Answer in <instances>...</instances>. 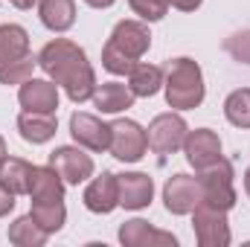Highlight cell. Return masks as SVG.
I'll use <instances>...</instances> for the list:
<instances>
[{
    "label": "cell",
    "instance_id": "cell-1",
    "mask_svg": "<svg viewBox=\"0 0 250 247\" xmlns=\"http://www.w3.org/2000/svg\"><path fill=\"white\" fill-rule=\"evenodd\" d=\"M38 64L44 67V73H50L56 79V84H62L67 90V96L73 102H84L93 96V90H96L93 67L84 59V50H79L73 41H64V38L50 41L41 50Z\"/></svg>",
    "mask_w": 250,
    "mask_h": 247
},
{
    "label": "cell",
    "instance_id": "cell-2",
    "mask_svg": "<svg viewBox=\"0 0 250 247\" xmlns=\"http://www.w3.org/2000/svg\"><path fill=\"white\" fill-rule=\"evenodd\" d=\"M151 47V35L143 23L137 21H123L117 23L111 41L105 44L102 50V64L108 73H117V76H128L137 64H140V56Z\"/></svg>",
    "mask_w": 250,
    "mask_h": 247
},
{
    "label": "cell",
    "instance_id": "cell-3",
    "mask_svg": "<svg viewBox=\"0 0 250 247\" xmlns=\"http://www.w3.org/2000/svg\"><path fill=\"white\" fill-rule=\"evenodd\" d=\"M166 99L172 108H198L204 102V79H201V67L192 59H175L169 67V79H166Z\"/></svg>",
    "mask_w": 250,
    "mask_h": 247
},
{
    "label": "cell",
    "instance_id": "cell-4",
    "mask_svg": "<svg viewBox=\"0 0 250 247\" xmlns=\"http://www.w3.org/2000/svg\"><path fill=\"white\" fill-rule=\"evenodd\" d=\"M201 204L215 206L221 212H227L236 204V192H233V166L218 157L215 163H209L207 169H201Z\"/></svg>",
    "mask_w": 250,
    "mask_h": 247
},
{
    "label": "cell",
    "instance_id": "cell-5",
    "mask_svg": "<svg viewBox=\"0 0 250 247\" xmlns=\"http://www.w3.org/2000/svg\"><path fill=\"white\" fill-rule=\"evenodd\" d=\"M108 151L123 163H137L148 151V137L134 120H117V123H111V148Z\"/></svg>",
    "mask_w": 250,
    "mask_h": 247
},
{
    "label": "cell",
    "instance_id": "cell-6",
    "mask_svg": "<svg viewBox=\"0 0 250 247\" xmlns=\"http://www.w3.org/2000/svg\"><path fill=\"white\" fill-rule=\"evenodd\" d=\"M148 137V148L154 154H172L184 145L187 140V123L178 114H160L146 131Z\"/></svg>",
    "mask_w": 250,
    "mask_h": 247
},
{
    "label": "cell",
    "instance_id": "cell-7",
    "mask_svg": "<svg viewBox=\"0 0 250 247\" xmlns=\"http://www.w3.org/2000/svg\"><path fill=\"white\" fill-rule=\"evenodd\" d=\"M195 236L204 247H224L230 245V227H227V218L221 209L215 206H207V204H198L195 209Z\"/></svg>",
    "mask_w": 250,
    "mask_h": 247
},
{
    "label": "cell",
    "instance_id": "cell-8",
    "mask_svg": "<svg viewBox=\"0 0 250 247\" xmlns=\"http://www.w3.org/2000/svg\"><path fill=\"white\" fill-rule=\"evenodd\" d=\"M50 166L59 172V178H62L64 184H82V181H87V178L93 175V160H90V154H84V151H79V148H70V145L56 148V151L50 154Z\"/></svg>",
    "mask_w": 250,
    "mask_h": 247
},
{
    "label": "cell",
    "instance_id": "cell-9",
    "mask_svg": "<svg viewBox=\"0 0 250 247\" xmlns=\"http://www.w3.org/2000/svg\"><path fill=\"white\" fill-rule=\"evenodd\" d=\"M163 198H166V209L175 212V215H187L192 212L198 204H201V181L198 178H189V175H175L166 189H163Z\"/></svg>",
    "mask_w": 250,
    "mask_h": 247
},
{
    "label": "cell",
    "instance_id": "cell-10",
    "mask_svg": "<svg viewBox=\"0 0 250 247\" xmlns=\"http://www.w3.org/2000/svg\"><path fill=\"white\" fill-rule=\"evenodd\" d=\"M70 134L79 145L90 151H108L111 148V125L99 123L90 114H73L70 117Z\"/></svg>",
    "mask_w": 250,
    "mask_h": 247
},
{
    "label": "cell",
    "instance_id": "cell-11",
    "mask_svg": "<svg viewBox=\"0 0 250 247\" xmlns=\"http://www.w3.org/2000/svg\"><path fill=\"white\" fill-rule=\"evenodd\" d=\"M184 151H187V160L201 172V169H207L209 163H215V160L221 157V140H218V134H212L209 128H198V131L187 134Z\"/></svg>",
    "mask_w": 250,
    "mask_h": 247
},
{
    "label": "cell",
    "instance_id": "cell-12",
    "mask_svg": "<svg viewBox=\"0 0 250 247\" xmlns=\"http://www.w3.org/2000/svg\"><path fill=\"white\" fill-rule=\"evenodd\" d=\"M18 99H21L23 111H32V114H56V108H59V87L53 82L26 79L21 84Z\"/></svg>",
    "mask_w": 250,
    "mask_h": 247
},
{
    "label": "cell",
    "instance_id": "cell-13",
    "mask_svg": "<svg viewBox=\"0 0 250 247\" xmlns=\"http://www.w3.org/2000/svg\"><path fill=\"white\" fill-rule=\"evenodd\" d=\"M84 206L90 212H111L114 206H120V186H117V175L102 172L99 178H93L90 186L84 189Z\"/></svg>",
    "mask_w": 250,
    "mask_h": 247
},
{
    "label": "cell",
    "instance_id": "cell-14",
    "mask_svg": "<svg viewBox=\"0 0 250 247\" xmlns=\"http://www.w3.org/2000/svg\"><path fill=\"white\" fill-rule=\"evenodd\" d=\"M117 186H120V204H123L125 209H143V206H148L151 192H154L151 178L143 175V172H131V175L117 178Z\"/></svg>",
    "mask_w": 250,
    "mask_h": 247
},
{
    "label": "cell",
    "instance_id": "cell-15",
    "mask_svg": "<svg viewBox=\"0 0 250 247\" xmlns=\"http://www.w3.org/2000/svg\"><path fill=\"white\" fill-rule=\"evenodd\" d=\"M90 99L102 114H120V111L134 105V90L128 84H120V82H108V84L96 87Z\"/></svg>",
    "mask_w": 250,
    "mask_h": 247
},
{
    "label": "cell",
    "instance_id": "cell-16",
    "mask_svg": "<svg viewBox=\"0 0 250 247\" xmlns=\"http://www.w3.org/2000/svg\"><path fill=\"white\" fill-rule=\"evenodd\" d=\"M29 195H32V204H44V201H62L64 198V186L62 178L53 166L41 169L35 166L32 169V181H29Z\"/></svg>",
    "mask_w": 250,
    "mask_h": 247
},
{
    "label": "cell",
    "instance_id": "cell-17",
    "mask_svg": "<svg viewBox=\"0 0 250 247\" xmlns=\"http://www.w3.org/2000/svg\"><path fill=\"white\" fill-rule=\"evenodd\" d=\"M18 131L26 143H47L56 134V114H32L23 111L18 117Z\"/></svg>",
    "mask_w": 250,
    "mask_h": 247
},
{
    "label": "cell",
    "instance_id": "cell-18",
    "mask_svg": "<svg viewBox=\"0 0 250 247\" xmlns=\"http://www.w3.org/2000/svg\"><path fill=\"white\" fill-rule=\"evenodd\" d=\"M76 21V6L73 0H41V23L53 32L70 29Z\"/></svg>",
    "mask_w": 250,
    "mask_h": 247
},
{
    "label": "cell",
    "instance_id": "cell-19",
    "mask_svg": "<svg viewBox=\"0 0 250 247\" xmlns=\"http://www.w3.org/2000/svg\"><path fill=\"white\" fill-rule=\"evenodd\" d=\"M32 169L26 160H18V157H3L0 163V181L9 186L15 195H29V181H32Z\"/></svg>",
    "mask_w": 250,
    "mask_h": 247
},
{
    "label": "cell",
    "instance_id": "cell-20",
    "mask_svg": "<svg viewBox=\"0 0 250 247\" xmlns=\"http://www.w3.org/2000/svg\"><path fill=\"white\" fill-rule=\"evenodd\" d=\"M29 53V35L23 26H15V23H6L0 26V64L15 62L21 56Z\"/></svg>",
    "mask_w": 250,
    "mask_h": 247
},
{
    "label": "cell",
    "instance_id": "cell-21",
    "mask_svg": "<svg viewBox=\"0 0 250 247\" xmlns=\"http://www.w3.org/2000/svg\"><path fill=\"white\" fill-rule=\"evenodd\" d=\"M120 239H123V245H172L175 247V236L151 230L146 221H128V224H123Z\"/></svg>",
    "mask_w": 250,
    "mask_h": 247
},
{
    "label": "cell",
    "instance_id": "cell-22",
    "mask_svg": "<svg viewBox=\"0 0 250 247\" xmlns=\"http://www.w3.org/2000/svg\"><path fill=\"white\" fill-rule=\"evenodd\" d=\"M128 79H131L128 87L134 90V96H154L163 84V70L154 67V64H137L128 73Z\"/></svg>",
    "mask_w": 250,
    "mask_h": 247
},
{
    "label": "cell",
    "instance_id": "cell-23",
    "mask_svg": "<svg viewBox=\"0 0 250 247\" xmlns=\"http://www.w3.org/2000/svg\"><path fill=\"white\" fill-rule=\"evenodd\" d=\"M50 233L32 218V215H23L21 221H15L12 224V230H9V239L15 242V245H23V247H32V245H44V239H47Z\"/></svg>",
    "mask_w": 250,
    "mask_h": 247
},
{
    "label": "cell",
    "instance_id": "cell-24",
    "mask_svg": "<svg viewBox=\"0 0 250 247\" xmlns=\"http://www.w3.org/2000/svg\"><path fill=\"white\" fill-rule=\"evenodd\" d=\"M224 114L236 128H250V87L233 90L224 102Z\"/></svg>",
    "mask_w": 250,
    "mask_h": 247
},
{
    "label": "cell",
    "instance_id": "cell-25",
    "mask_svg": "<svg viewBox=\"0 0 250 247\" xmlns=\"http://www.w3.org/2000/svg\"><path fill=\"white\" fill-rule=\"evenodd\" d=\"M64 204L62 201H44V204H32V218L47 230V233H56L64 224Z\"/></svg>",
    "mask_w": 250,
    "mask_h": 247
},
{
    "label": "cell",
    "instance_id": "cell-26",
    "mask_svg": "<svg viewBox=\"0 0 250 247\" xmlns=\"http://www.w3.org/2000/svg\"><path fill=\"white\" fill-rule=\"evenodd\" d=\"M32 67H35V59L32 53L15 59V62L0 64V84H23L26 79H32Z\"/></svg>",
    "mask_w": 250,
    "mask_h": 247
},
{
    "label": "cell",
    "instance_id": "cell-27",
    "mask_svg": "<svg viewBox=\"0 0 250 247\" xmlns=\"http://www.w3.org/2000/svg\"><path fill=\"white\" fill-rule=\"evenodd\" d=\"M131 9L146 21H160L169 12V0H131Z\"/></svg>",
    "mask_w": 250,
    "mask_h": 247
},
{
    "label": "cell",
    "instance_id": "cell-28",
    "mask_svg": "<svg viewBox=\"0 0 250 247\" xmlns=\"http://www.w3.org/2000/svg\"><path fill=\"white\" fill-rule=\"evenodd\" d=\"M224 50H227L236 62L250 64V32H239V35L227 38V41H224Z\"/></svg>",
    "mask_w": 250,
    "mask_h": 247
},
{
    "label": "cell",
    "instance_id": "cell-29",
    "mask_svg": "<svg viewBox=\"0 0 250 247\" xmlns=\"http://www.w3.org/2000/svg\"><path fill=\"white\" fill-rule=\"evenodd\" d=\"M12 206H15V192H12L9 186L0 181V215L12 212Z\"/></svg>",
    "mask_w": 250,
    "mask_h": 247
},
{
    "label": "cell",
    "instance_id": "cell-30",
    "mask_svg": "<svg viewBox=\"0 0 250 247\" xmlns=\"http://www.w3.org/2000/svg\"><path fill=\"white\" fill-rule=\"evenodd\" d=\"M169 6L184 9V12H192V9H198V6H201V0H169Z\"/></svg>",
    "mask_w": 250,
    "mask_h": 247
},
{
    "label": "cell",
    "instance_id": "cell-31",
    "mask_svg": "<svg viewBox=\"0 0 250 247\" xmlns=\"http://www.w3.org/2000/svg\"><path fill=\"white\" fill-rule=\"evenodd\" d=\"M87 6H93V9H108V6H114L117 0H84Z\"/></svg>",
    "mask_w": 250,
    "mask_h": 247
},
{
    "label": "cell",
    "instance_id": "cell-32",
    "mask_svg": "<svg viewBox=\"0 0 250 247\" xmlns=\"http://www.w3.org/2000/svg\"><path fill=\"white\" fill-rule=\"evenodd\" d=\"M3 157H6V143H3V137H0V163H3Z\"/></svg>",
    "mask_w": 250,
    "mask_h": 247
},
{
    "label": "cell",
    "instance_id": "cell-33",
    "mask_svg": "<svg viewBox=\"0 0 250 247\" xmlns=\"http://www.w3.org/2000/svg\"><path fill=\"white\" fill-rule=\"evenodd\" d=\"M245 192L250 195V169H248V175H245Z\"/></svg>",
    "mask_w": 250,
    "mask_h": 247
}]
</instances>
